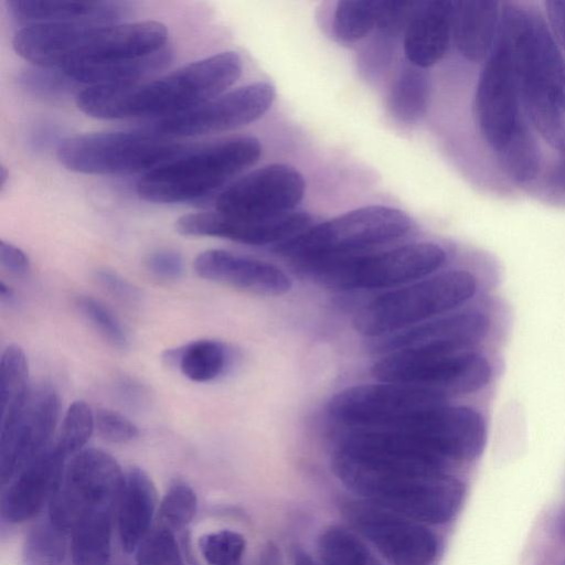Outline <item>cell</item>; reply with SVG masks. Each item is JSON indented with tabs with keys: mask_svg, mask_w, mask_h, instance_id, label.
<instances>
[{
	"mask_svg": "<svg viewBox=\"0 0 565 565\" xmlns=\"http://www.w3.org/2000/svg\"><path fill=\"white\" fill-rule=\"evenodd\" d=\"M242 70L236 52H220L156 79L85 87L75 103L82 113L97 119H162L222 95L237 82Z\"/></svg>",
	"mask_w": 565,
	"mask_h": 565,
	"instance_id": "obj_2",
	"label": "cell"
},
{
	"mask_svg": "<svg viewBox=\"0 0 565 565\" xmlns=\"http://www.w3.org/2000/svg\"><path fill=\"white\" fill-rule=\"evenodd\" d=\"M505 349L458 352H396L371 367L380 382L406 384L443 393L450 398L493 402L504 366Z\"/></svg>",
	"mask_w": 565,
	"mask_h": 565,
	"instance_id": "obj_6",
	"label": "cell"
},
{
	"mask_svg": "<svg viewBox=\"0 0 565 565\" xmlns=\"http://www.w3.org/2000/svg\"><path fill=\"white\" fill-rule=\"evenodd\" d=\"M167 26L153 20L114 24H32L12 39L31 65L67 72L154 54L168 46Z\"/></svg>",
	"mask_w": 565,
	"mask_h": 565,
	"instance_id": "obj_4",
	"label": "cell"
},
{
	"mask_svg": "<svg viewBox=\"0 0 565 565\" xmlns=\"http://www.w3.org/2000/svg\"><path fill=\"white\" fill-rule=\"evenodd\" d=\"M379 0H344L337 4L333 18L335 35L343 42L364 39L376 28Z\"/></svg>",
	"mask_w": 565,
	"mask_h": 565,
	"instance_id": "obj_31",
	"label": "cell"
},
{
	"mask_svg": "<svg viewBox=\"0 0 565 565\" xmlns=\"http://www.w3.org/2000/svg\"><path fill=\"white\" fill-rule=\"evenodd\" d=\"M320 552L322 562L332 565H382L355 534L341 526L323 532Z\"/></svg>",
	"mask_w": 565,
	"mask_h": 565,
	"instance_id": "obj_30",
	"label": "cell"
},
{
	"mask_svg": "<svg viewBox=\"0 0 565 565\" xmlns=\"http://www.w3.org/2000/svg\"><path fill=\"white\" fill-rule=\"evenodd\" d=\"M95 428L99 436L113 444H125L136 439L138 427L122 414L100 408L95 414Z\"/></svg>",
	"mask_w": 565,
	"mask_h": 565,
	"instance_id": "obj_40",
	"label": "cell"
},
{
	"mask_svg": "<svg viewBox=\"0 0 565 565\" xmlns=\"http://www.w3.org/2000/svg\"><path fill=\"white\" fill-rule=\"evenodd\" d=\"M116 512H98L82 519L70 533L72 565H107L111 557Z\"/></svg>",
	"mask_w": 565,
	"mask_h": 565,
	"instance_id": "obj_26",
	"label": "cell"
},
{
	"mask_svg": "<svg viewBox=\"0 0 565 565\" xmlns=\"http://www.w3.org/2000/svg\"><path fill=\"white\" fill-rule=\"evenodd\" d=\"M507 42L523 114L530 126L565 158V58L546 21L533 9H502Z\"/></svg>",
	"mask_w": 565,
	"mask_h": 565,
	"instance_id": "obj_3",
	"label": "cell"
},
{
	"mask_svg": "<svg viewBox=\"0 0 565 565\" xmlns=\"http://www.w3.org/2000/svg\"><path fill=\"white\" fill-rule=\"evenodd\" d=\"M10 15L32 24H114L132 12V4L113 0H9Z\"/></svg>",
	"mask_w": 565,
	"mask_h": 565,
	"instance_id": "obj_21",
	"label": "cell"
},
{
	"mask_svg": "<svg viewBox=\"0 0 565 565\" xmlns=\"http://www.w3.org/2000/svg\"><path fill=\"white\" fill-rule=\"evenodd\" d=\"M294 565H316L313 559L303 551H297Z\"/></svg>",
	"mask_w": 565,
	"mask_h": 565,
	"instance_id": "obj_47",
	"label": "cell"
},
{
	"mask_svg": "<svg viewBox=\"0 0 565 565\" xmlns=\"http://www.w3.org/2000/svg\"><path fill=\"white\" fill-rule=\"evenodd\" d=\"M0 263L9 273L15 276H24L30 270L28 255L12 243L0 242Z\"/></svg>",
	"mask_w": 565,
	"mask_h": 565,
	"instance_id": "obj_43",
	"label": "cell"
},
{
	"mask_svg": "<svg viewBox=\"0 0 565 565\" xmlns=\"http://www.w3.org/2000/svg\"><path fill=\"white\" fill-rule=\"evenodd\" d=\"M0 298L2 302L12 303L14 301V291L4 281L0 282Z\"/></svg>",
	"mask_w": 565,
	"mask_h": 565,
	"instance_id": "obj_46",
	"label": "cell"
},
{
	"mask_svg": "<svg viewBox=\"0 0 565 565\" xmlns=\"http://www.w3.org/2000/svg\"><path fill=\"white\" fill-rule=\"evenodd\" d=\"M60 415V397L49 384L30 390L0 416V483L8 484L50 447Z\"/></svg>",
	"mask_w": 565,
	"mask_h": 565,
	"instance_id": "obj_13",
	"label": "cell"
},
{
	"mask_svg": "<svg viewBox=\"0 0 565 565\" xmlns=\"http://www.w3.org/2000/svg\"><path fill=\"white\" fill-rule=\"evenodd\" d=\"M29 367L24 351L8 345L0 362V411L4 412L23 401L29 392Z\"/></svg>",
	"mask_w": 565,
	"mask_h": 565,
	"instance_id": "obj_32",
	"label": "cell"
},
{
	"mask_svg": "<svg viewBox=\"0 0 565 565\" xmlns=\"http://www.w3.org/2000/svg\"><path fill=\"white\" fill-rule=\"evenodd\" d=\"M190 147L154 131L88 132L61 139L56 158L65 169L76 173L145 174Z\"/></svg>",
	"mask_w": 565,
	"mask_h": 565,
	"instance_id": "obj_9",
	"label": "cell"
},
{
	"mask_svg": "<svg viewBox=\"0 0 565 565\" xmlns=\"http://www.w3.org/2000/svg\"><path fill=\"white\" fill-rule=\"evenodd\" d=\"M412 228L407 214L394 207H360L316 226L275 246L296 266L318 259L365 253L405 236Z\"/></svg>",
	"mask_w": 565,
	"mask_h": 565,
	"instance_id": "obj_10",
	"label": "cell"
},
{
	"mask_svg": "<svg viewBox=\"0 0 565 565\" xmlns=\"http://www.w3.org/2000/svg\"><path fill=\"white\" fill-rule=\"evenodd\" d=\"M157 505L158 495L152 479L143 469L130 467L125 472L115 518L125 554L135 553L152 529Z\"/></svg>",
	"mask_w": 565,
	"mask_h": 565,
	"instance_id": "obj_23",
	"label": "cell"
},
{
	"mask_svg": "<svg viewBox=\"0 0 565 565\" xmlns=\"http://www.w3.org/2000/svg\"><path fill=\"white\" fill-rule=\"evenodd\" d=\"M501 3L489 0L454 1L452 41L467 61H486L493 50L501 23Z\"/></svg>",
	"mask_w": 565,
	"mask_h": 565,
	"instance_id": "obj_24",
	"label": "cell"
},
{
	"mask_svg": "<svg viewBox=\"0 0 565 565\" xmlns=\"http://www.w3.org/2000/svg\"><path fill=\"white\" fill-rule=\"evenodd\" d=\"M146 266L153 276L163 280L178 279L184 271L182 255L170 248L152 252L146 259Z\"/></svg>",
	"mask_w": 565,
	"mask_h": 565,
	"instance_id": "obj_41",
	"label": "cell"
},
{
	"mask_svg": "<svg viewBox=\"0 0 565 565\" xmlns=\"http://www.w3.org/2000/svg\"><path fill=\"white\" fill-rule=\"evenodd\" d=\"M95 415L83 401L72 403L62 422L54 448L65 458H72L83 449L93 435Z\"/></svg>",
	"mask_w": 565,
	"mask_h": 565,
	"instance_id": "obj_33",
	"label": "cell"
},
{
	"mask_svg": "<svg viewBox=\"0 0 565 565\" xmlns=\"http://www.w3.org/2000/svg\"><path fill=\"white\" fill-rule=\"evenodd\" d=\"M199 550L207 565H243L246 541L236 531L220 530L202 535Z\"/></svg>",
	"mask_w": 565,
	"mask_h": 565,
	"instance_id": "obj_37",
	"label": "cell"
},
{
	"mask_svg": "<svg viewBox=\"0 0 565 565\" xmlns=\"http://www.w3.org/2000/svg\"><path fill=\"white\" fill-rule=\"evenodd\" d=\"M501 284L494 264L444 270L373 299L355 316L354 328L369 338L387 335L502 291Z\"/></svg>",
	"mask_w": 565,
	"mask_h": 565,
	"instance_id": "obj_5",
	"label": "cell"
},
{
	"mask_svg": "<svg viewBox=\"0 0 565 565\" xmlns=\"http://www.w3.org/2000/svg\"><path fill=\"white\" fill-rule=\"evenodd\" d=\"M345 514L392 565H433L438 540L423 523L363 500L347 504Z\"/></svg>",
	"mask_w": 565,
	"mask_h": 565,
	"instance_id": "obj_17",
	"label": "cell"
},
{
	"mask_svg": "<svg viewBox=\"0 0 565 565\" xmlns=\"http://www.w3.org/2000/svg\"><path fill=\"white\" fill-rule=\"evenodd\" d=\"M332 469L361 500L420 523L449 522L465 498L461 480L425 461L339 446Z\"/></svg>",
	"mask_w": 565,
	"mask_h": 565,
	"instance_id": "obj_1",
	"label": "cell"
},
{
	"mask_svg": "<svg viewBox=\"0 0 565 565\" xmlns=\"http://www.w3.org/2000/svg\"><path fill=\"white\" fill-rule=\"evenodd\" d=\"M21 87L29 94L43 99H61L81 90L61 71L31 65L19 75Z\"/></svg>",
	"mask_w": 565,
	"mask_h": 565,
	"instance_id": "obj_36",
	"label": "cell"
},
{
	"mask_svg": "<svg viewBox=\"0 0 565 565\" xmlns=\"http://www.w3.org/2000/svg\"><path fill=\"white\" fill-rule=\"evenodd\" d=\"M118 394L126 403L137 405L145 401L147 392L139 382L121 379L118 382Z\"/></svg>",
	"mask_w": 565,
	"mask_h": 565,
	"instance_id": "obj_45",
	"label": "cell"
},
{
	"mask_svg": "<svg viewBox=\"0 0 565 565\" xmlns=\"http://www.w3.org/2000/svg\"><path fill=\"white\" fill-rule=\"evenodd\" d=\"M473 116L482 139L495 154L529 122L521 107L510 52L500 29L478 77Z\"/></svg>",
	"mask_w": 565,
	"mask_h": 565,
	"instance_id": "obj_14",
	"label": "cell"
},
{
	"mask_svg": "<svg viewBox=\"0 0 565 565\" xmlns=\"http://www.w3.org/2000/svg\"><path fill=\"white\" fill-rule=\"evenodd\" d=\"M452 402L449 396L424 387L380 382L347 387L329 402L330 416L352 429L385 428Z\"/></svg>",
	"mask_w": 565,
	"mask_h": 565,
	"instance_id": "obj_12",
	"label": "cell"
},
{
	"mask_svg": "<svg viewBox=\"0 0 565 565\" xmlns=\"http://www.w3.org/2000/svg\"><path fill=\"white\" fill-rule=\"evenodd\" d=\"M544 7L548 29L559 49L565 51V1H545Z\"/></svg>",
	"mask_w": 565,
	"mask_h": 565,
	"instance_id": "obj_44",
	"label": "cell"
},
{
	"mask_svg": "<svg viewBox=\"0 0 565 565\" xmlns=\"http://www.w3.org/2000/svg\"><path fill=\"white\" fill-rule=\"evenodd\" d=\"M68 537L49 519L38 522L24 537L22 565H64L70 555Z\"/></svg>",
	"mask_w": 565,
	"mask_h": 565,
	"instance_id": "obj_28",
	"label": "cell"
},
{
	"mask_svg": "<svg viewBox=\"0 0 565 565\" xmlns=\"http://www.w3.org/2000/svg\"><path fill=\"white\" fill-rule=\"evenodd\" d=\"M107 565H131V563L124 555H113L110 562Z\"/></svg>",
	"mask_w": 565,
	"mask_h": 565,
	"instance_id": "obj_48",
	"label": "cell"
},
{
	"mask_svg": "<svg viewBox=\"0 0 565 565\" xmlns=\"http://www.w3.org/2000/svg\"><path fill=\"white\" fill-rule=\"evenodd\" d=\"M495 156L507 175L516 183H529L539 174L540 146L530 124L520 128L511 141Z\"/></svg>",
	"mask_w": 565,
	"mask_h": 565,
	"instance_id": "obj_29",
	"label": "cell"
},
{
	"mask_svg": "<svg viewBox=\"0 0 565 565\" xmlns=\"http://www.w3.org/2000/svg\"><path fill=\"white\" fill-rule=\"evenodd\" d=\"M75 306L109 344L121 350L128 347V334L121 322L100 301L89 296H78Z\"/></svg>",
	"mask_w": 565,
	"mask_h": 565,
	"instance_id": "obj_38",
	"label": "cell"
},
{
	"mask_svg": "<svg viewBox=\"0 0 565 565\" xmlns=\"http://www.w3.org/2000/svg\"><path fill=\"white\" fill-rule=\"evenodd\" d=\"M193 267L201 278L257 295L281 296L292 287L277 266L224 249L201 252Z\"/></svg>",
	"mask_w": 565,
	"mask_h": 565,
	"instance_id": "obj_20",
	"label": "cell"
},
{
	"mask_svg": "<svg viewBox=\"0 0 565 565\" xmlns=\"http://www.w3.org/2000/svg\"><path fill=\"white\" fill-rule=\"evenodd\" d=\"M430 90V78L425 68L405 65L390 89L387 107L397 120L417 122L427 113Z\"/></svg>",
	"mask_w": 565,
	"mask_h": 565,
	"instance_id": "obj_27",
	"label": "cell"
},
{
	"mask_svg": "<svg viewBox=\"0 0 565 565\" xmlns=\"http://www.w3.org/2000/svg\"><path fill=\"white\" fill-rule=\"evenodd\" d=\"M125 472L108 452L85 448L66 463L49 505L47 519L68 535L84 518L116 512Z\"/></svg>",
	"mask_w": 565,
	"mask_h": 565,
	"instance_id": "obj_11",
	"label": "cell"
},
{
	"mask_svg": "<svg viewBox=\"0 0 565 565\" xmlns=\"http://www.w3.org/2000/svg\"><path fill=\"white\" fill-rule=\"evenodd\" d=\"M262 154L259 140L239 136L201 148L190 147L169 162L142 174L136 190L140 199L160 204L206 199L233 177L255 164Z\"/></svg>",
	"mask_w": 565,
	"mask_h": 565,
	"instance_id": "obj_7",
	"label": "cell"
},
{
	"mask_svg": "<svg viewBox=\"0 0 565 565\" xmlns=\"http://www.w3.org/2000/svg\"><path fill=\"white\" fill-rule=\"evenodd\" d=\"M311 216L292 211L271 217H236L217 211L189 213L175 222V231L184 236L216 237L232 242L265 246L284 243L310 227Z\"/></svg>",
	"mask_w": 565,
	"mask_h": 565,
	"instance_id": "obj_18",
	"label": "cell"
},
{
	"mask_svg": "<svg viewBox=\"0 0 565 565\" xmlns=\"http://www.w3.org/2000/svg\"><path fill=\"white\" fill-rule=\"evenodd\" d=\"M162 358L169 366H177L189 380L204 383L217 379L225 372L230 353L223 342L201 339L168 349Z\"/></svg>",
	"mask_w": 565,
	"mask_h": 565,
	"instance_id": "obj_25",
	"label": "cell"
},
{
	"mask_svg": "<svg viewBox=\"0 0 565 565\" xmlns=\"http://www.w3.org/2000/svg\"><path fill=\"white\" fill-rule=\"evenodd\" d=\"M322 565H332V564H329V563H327V562H322Z\"/></svg>",
	"mask_w": 565,
	"mask_h": 565,
	"instance_id": "obj_50",
	"label": "cell"
},
{
	"mask_svg": "<svg viewBox=\"0 0 565 565\" xmlns=\"http://www.w3.org/2000/svg\"><path fill=\"white\" fill-rule=\"evenodd\" d=\"M306 192L302 174L271 163L250 171L215 198V211L236 217H271L292 212Z\"/></svg>",
	"mask_w": 565,
	"mask_h": 565,
	"instance_id": "obj_16",
	"label": "cell"
},
{
	"mask_svg": "<svg viewBox=\"0 0 565 565\" xmlns=\"http://www.w3.org/2000/svg\"><path fill=\"white\" fill-rule=\"evenodd\" d=\"M8 180H9V171L3 164H1L0 166V190L1 191H3Z\"/></svg>",
	"mask_w": 565,
	"mask_h": 565,
	"instance_id": "obj_49",
	"label": "cell"
},
{
	"mask_svg": "<svg viewBox=\"0 0 565 565\" xmlns=\"http://www.w3.org/2000/svg\"><path fill=\"white\" fill-rule=\"evenodd\" d=\"M275 89L267 82L250 83L179 115L158 119L152 131L167 138H188L249 125L271 107Z\"/></svg>",
	"mask_w": 565,
	"mask_h": 565,
	"instance_id": "obj_15",
	"label": "cell"
},
{
	"mask_svg": "<svg viewBox=\"0 0 565 565\" xmlns=\"http://www.w3.org/2000/svg\"><path fill=\"white\" fill-rule=\"evenodd\" d=\"M135 565H185L174 532L159 524L135 551Z\"/></svg>",
	"mask_w": 565,
	"mask_h": 565,
	"instance_id": "obj_35",
	"label": "cell"
},
{
	"mask_svg": "<svg viewBox=\"0 0 565 565\" xmlns=\"http://www.w3.org/2000/svg\"><path fill=\"white\" fill-rule=\"evenodd\" d=\"M65 466L66 459L52 444L8 483L1 495V519L9 524L34 519L49 505Z\"/></svg>",
	"mask_w": 565,
	"mask_h": 565,
	"instance_id": "obj_19",
	"label": "cell"
},
{
	"mask_svg": "<svg viewBox=\"0 0 565 565\" xmlns=\"http://www.w3.org/2000/svg\"><path fill=\"white\" fill-rule=\"evenodd\" d=\"M198 504L194 489L185 481L174 480L159 504L160 524L173 532L185 529L194 520Z\"/></svg>",
	"mask_w": 565,
	"mask_h": 565,
	"instance_id": "obj_34",
	"label": "cell"
},
{
	"mask_svg": "<svg viewBox=\"0 0 565 565\" xmlns=\"http://www.w3.org/2000/svg\"><path fill=\"white\" fill-rule=\"evenodd\" d=\"M419 1L382 0L379 7L376 28L390 36L404 33Z\"/></svg>",
	"mask_w": 565,
	"mask_h": 565,
	"instance_id": "obj_39",
	"label": "cell"
},
{
	"mask_svg": "<svg viewBox=\"0 0 565 565\" xmlns=\"http://www.w3.org/2000/svg\"><path fill=\"white\" fill-rule=\"evenodd\" d=\"M454 1H419L404 32V53L408 63L427 68L448 52L452 40Z\"/></svg>",
	"mask_w": 565,
	"mask_h": 565,
	"instance_id": "obj_22",
	"label": "cell"
},
{
	"mask_svg": "<svg viewBox=\"0 0 565 565\" xmlns=\"http://www.w3.org/2000/svg\"><path fill=\"white\" fill-rule=\"evenodd\" d=\"M446 262L447 253L440 245L423 242L318 259L297 267L324 288L348 291L416 281L436 273Z\"/></svg>",
	"mask_w": 565,
	"mask_h": 565,
	"instance_id": "obj_8",
	"label": "cell"
},
{
	"mask_svg": "<svg viewBox=\"0 0 565 565\" xmlns=\"http://www.w3.org/2000/svg\"><path fill=\"white\" fill-rule=\"evenodd\" d=\"M95 278L106 291L122 302L136 303L141 297L139 289L116 271L98 269Z\"/></svg>",
	"mask_w": 565,
	"mask_h": 565,
	"instance_id": "obj_42",
	"label": "cell"
}]
</instances>
